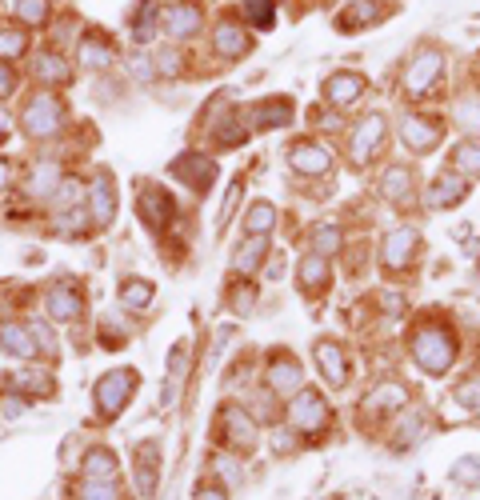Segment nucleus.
Masks as SVG:
<instances>
[{"label":"nucleus","instance_id":"nucleus-29","mask_svg":"<svg viewBox=\"0 0 480 500\" xmlns=\"http://www.w3.org/2000/svg\"><path fill=\"white\" fill-rule=\"evenodd\" d=\"M32 76H37L40 84H68L73 81V68H68L56 53H45V56L32 60Z\"/></svg>","mask_w":480,"mask_h":500},{"label":"nucleus","instance_id":"nucleus-53","mask_svg":"<svg viewBox=\"0 0 480 500\" xmlns=\"http://www.w3.org/2000/svg\"><path fill=\"white\" fill-rule=\"evenodd\" d=\"M133 73L141 76V81H152V76H157V65H152V56H136L133 60Z\"/></svg>","mask_w":480,"mask_h":500},{"label":"nucleus","instance_id":"nucleus-51","mask_svg":"<svg viewBox=\"0 0 480 500\" xmlns=\"http://www.w3.org/2000/svg\"><path fill=\"white\" fill-rule=\"evenodd\" d=\"M157 73L160 76H176L180 73V53L176 48H165V53L157 56Z\"/></svg>","mask_w":480,"mask_h":500},{"label":"nucleus","instance_id":"nucleus-6","mask_svg":"<svg viewBox=\"0 0 480 500\" xmlns=\"http://www.w3.org/2000/svg\"><path fill=\"white\" fill-rule=\"evenodd\" d=\"M288 425H293L296 433H316V428L329 425V404H324L313 389H300L293 396V404H288Z\"/></svg>","mask_w":480,"mask_h":500},{"label":"nucleus","instance_id":"nucleus-15","mask_svg":"<svg viewBox=\"0 0 480 500\" xmlns=\"http://www.w3.org/2000/svg\"><path fill=\"white\" fill-rule=\"evenodd\" d=\"M364 92H368V81L360 73H337V76H329V84H324V97H329L337 108L356 105Z\"/></svg>","mask_w":480,"mask_h":500},{"label":"nucleus","instance_id":"nucleus-14","mask_svg":"<svg viewBox=\"0 0 480 500\" xmlns=\"http://www.w3.org/2000/svg\"><path fill=\"white\" fill-rule=\"evenodd\" d=\"M384 133H389V125H384L381 112H368V116L360 120L356 133H353V160H356V165H360V160H368L376 149H381Z\"/></svg>","mask_w":480,"mask_h":500},{"label":"nucleus","instance_id":"nucleus-4","mask_svg":"<svg viewBox=\"0 0 480 500\" xmlns=\"http://www.w3.org/2000/svg\"><path fill=\"white\" fill-rule=\"evenodd\" d=\"M136 212H141V220L149 224L152 232H160L168 220L176 217V201L168 188L160 185H141V196H136Z\"/></svg>","mask_w":480,"mask_h":500},{"label":"nucleus","instance_id":"nucleus-25","mask_svg":"<svg viewBox=\"0 0 480 500\" xmlns=\"http://www.w3.org/2000/svg\"><path fill=\"white\" fill-rule=\"evenodd\" d=\"M76 56H81V65H89V68H105V65L116 60V48L108 45V40H100L97 32H89V37L76 45Z\"/></svg>","mask_w":480,"mask_h":500},{"label":"nucleus","instance_id":"nucleus-20","mask_svg":"<svg viewBox=\"0 0 480 500\" xmlns=\"http://www.w3.org/2000/svg\"><path fill=\"white\" fill-rule=\"evenodd\" d=\"M316 365H321L324 381H329L332 389H340V384L348 381V365H345V352H340V344H332V341L316 344Z\"/></svg>","mask_w":480,"mask_h":500},{"label":"nucleus","instance_id":"nucleus-8","mask_svg":"<svg viewBox=\"0 0 480 500\" xmlns=\"http://www.w3.org/2000/svg\"><path fill=\"white\" fill-rule=\"evenodd\" d=\"M168 172L180 180L184 188H193V193H209V185L217 180V160L201 157V152H184V157H176Z\"/></svg>","mask_w":480,"mask_h":500},{"label":"nucleus","instance_id":"nucleus-12","mask_svg":"<svg viewBox=\"0 0 480 500\" xmlns=\"http://www.w3.org/2000/svg\"><path fill=\"white\" fill-rule=\"evenodd\" d=\"M465 196H468V180L457 177V172H444V177H436L433 185H428L424 204L428 209H452V204H460Z\"/></svg>","mask_w":480,"mask_h":500},{"label":"nucleus","instance_id":"nucleus-3","mask_svg":"<svg viewBox=\"0 0 480 500\" xmlns=\"http://www.w3.org/2000/svg\"><path fill=\"white\" fill-rule=\"evenodd\" d=\"M133 392H136V368H116V373L100 376V384H97L100 417H120L124 404L133 401Z\"/></svg>","mask_w":480,"mask_h":500},{"label":"nucleus","instance_id":"nucleus-9","mask_svg":"<svg viewBox=\"0 0 480 500\" xmlns=\"http://www.w3.org/2000/svg\"><path fill=\"white\" fill-rule=\"evenodd\" d=\"M416 248H420V237H416V228H392L389 237H384V245H381V261H384V269H408V264L416 261Z\"/></svg>","mask_w":480,"mask_h":500},{"label":"nucleus","instance_id":"nucleus-2","mask_svg":"<svg viewBox=\"0 0 480 500\" xmlns=\"http://www.w3.org/2000/svg\"><path fill=\"white\" fill-rule=\"evenodd\" d=\"M21 125L32 141H48V136H56L60 128H64V105H60V97H53V92H37V97H29Z\"/></svg>","mask_w":480,"mask_h":500},{"label":"nucleus","instance_id":"nucleus-44","mask_svg":"<svg viewBox=\"0 0 480 500\" xmlns=\"http://www.w3.org/2000/svg\"><path fill=\"white\" fill-rule=\"evenodd\" d=\"M24 48H29V37H24L21 29H4L0 32V60H16V56H24Z\"/></svg>","mask_w":480,"mask_h":500},{"label":"nucleus","instance_id":"nucleus-37","mask_svg":"<svg viewBox=\"0 0 480 500\" xmlns=\"http://www.w3.org/2000/svg\"><path fill=\"white\" fill-rule=\"evenodd\" d=\"M452 165L465 172V177H480V141H460L452 149Z\"/></svg>","mask_w":480,"mask_h":500},{"label":"nucleus","instance_id":"nucleus-24","mask_svg":"<svg viewBox=\"0 0 480 500\" xmlns=\"http://www.w3.org/2000/svg\"><path fill=\"white\" fill-rule=\"evenodd\" d=\"M253 125L256 128H285V125H293V100H285V97L261 100V105L253 108Z\"/></svg>","mask_w":480,"mask_h":500},{"label":"nucleus","instance_id":"nucleus-54","mask_svg":"<svg viewBox=\"0 0 480 500\" xmlns=\"http://www.w3.org/2000/svg\"><path fill=\"white\" fill-rule=\"evenodd\" d=\"M184 360H188V344L180 341L176 349H173V357H168V368H173V373L180 376V373H184Z\"/></svg>","mask_w":480,"mask_h":500},{"label":"nucleus","instance_id":"nucleus-56","mask_svg":"<svg viewBox=\"0 0 480 500\" xmlns=\"http://www.w3.org/2000/svg\"><path fill=\"white\" fill-rule=\"evenodd\" d=\"M196 500H228V496H225V488H217V485H204L201 493H196Z\"/></svg>","mask_w":480,"mask_h":500},{"label":"nucleus","instance_id":"nucleus-48","mask_svg":"<svg viewBox=\"0 0 480 500\" xmlns=\"http://www.w3.org/2000/svg\"><path fill=\"white\" fill-rule=\"evenodd\" d=\"M457 401L465 404L468 412H480V381H465V384H460V389H457Z\"/></svg>","mask_w":480,"mask_h":500},{"label":"nucleus","instance_id":"nucleus-40","mask_svg":"<svg viewBox=\"0 0 480 500\" xmlns=\"http://www.w3.org/2000/svg\"><path fill=\"white\" fill-rule=\"evenodd\" d=\"M160 32V8H144L133 21V40L136 45H152V37Z\"/></svg>","mask_w":480,"mask_h":500},{"label":"nucleus","instance_id":"nucleus-55","mask_svg":"<svg viewBox=\"0 0 480 500\" xmlns=\"http://www.w3.org/2000/svg\"><path fill=\"white\" fill-rule=\"evenodd\" d=\"M220 144H244V128H217Z\"/></svg>","mask_w":480,"mask_h":500},{"label":"nucleus","instance_id":"nucleus-42","mask_svg":"<svg viewBox=\"0 0 480 500\" xmlns=\"http://www.w3.org/2000/svg\"><path fill=\"white\" fill-rule=\"evenodd\" d=\"M240 8H244V16H248L253 29H272V21H277L272 0H240Z\"/></svg>","mask_w":480,"mask_h":500},{"label":"nucleus","instance_id":"nucleus-57","mask_svg":"<svg viewBox=\"0 0 480 500\" xmlns=\"http://www.w3.org/2000/svg\"><path fill=\"white\" fill-rule=\"evenodd\" d=\"M8 133H13V120H8V112H4V108H0V141H4Z\"/></svg>","mask_w":480,"mask_h":500},{"label":"nucleus","instance_id":"nucleus-27","mask_svg":"<svg viewBox=\"0 0 480 500\" xmlns=\"http://www.w3.org/2000/svg\"><path fill=\"white\" fill-rule=\"evenodd\" d=\"M381 188H384V196H389L392 204H405L408 196H413V168H405V165H392L389 172H384Z\"/></svg>","mask_w":480,"mask_h":500},{"label":"nucleus","instance_id":"nucleus-35","mask_svg":"<svg viewBox=\"0 0 480 500\" xmlns=\"http://www.w3.org/2000/svg\"><path fill=\"white\" fill-rule=\"evenodd\" d=\"M264 253H269V240H264V237H248L244 245L236 248V269L240 272H253L256 264L264 261Z\"/></svg>","mask_w":480,"mask_h":500},{"label":"nucleus","instance_id":"nucleus-49","mask_svg":"<svg viewBox=\"0 0 480 500\" xmlns=\"http://www.w3.org/2000/svg\"><path fill=\"white\" fill-rule=\"evenodd\" d=\"M253 305H256V289H253V284H244V289L233 292V313L248 316V313H253Z\"/></svg>","mask_w":480,"mask_h":500},{"label":"nucleus","instance_id":"nucleus-52","mask_svg":"<svg viewBox=\"0 0 480 500\" xmlns=\"http://www.w3.org/2000/svg\"><path fill=\"white\" fill-rule=\"evenodd\" d=\"M13 92H16V68L0 60V100H4V97H13Z\"/></svg>","mask_w":480,"mask_h":500},{"label":"nucleus","instance_id":"nucleus-16","mask_svg":"<svg viewBox=\"0 0 480 500\" xmlns=\"http://www.w3.org/2000/svg\"><path fill=\"white\" fill-rule=\"evenodd\" d=\"M212 53H217L220 60H240L248 53L244 29H240L236 21H220L217 29H212Z\"/></svg>","mask_w":480,"mask_h":500},{"label":"nucleus","instance_id":"nucleus-7","mask_svg":"<svg viewBox=\"0 0 480 500\" xmlns=\"http://www.w3.org/2000/svg\"><path fill=\"white\" fill-rule=\"evenodd\" d=\"M441 73H444V56L436 53V48H424V53H416L413 65H408L405 92H408V97H428V89L441 81Z\"/></svg>","mask_w":480,"mask_h":500},{"label":"nucleus","instance_id":"nucleus-45","mask_svg":"<svg viewBox=\"0 0 480 500\" xmlns=\"http://www.w3.org/2000/svg\"><path fill=\"white\" fill-rule=\"evenodd\" d=\"M81 500H116V485L113 480H84Z\"/></svg>","mask_w":480,"mask_h":500},{"label":"nucleus","instance_id":"nucleus-34","mask_svg":"<svg viewBox=\"0 0 480 500\" xmlns=\"http://www.w3.org/2000/svg\"><path fill=\"white\" fill-rule=\"evenodd\" d=\"M152 300V284L141 280V277H128L124 284H120V305L124 308H149Z\"/></svg>","mask_w":480,"mask_h":500},{"label":"nucleus","instance_id":"nucleus-10","mask_svg":"<svg viewBox=\"0 0 480 500\" xmlns=\"http://www.w3.org/2000/svg\"><path fill=\"white\" fill-rule=\"evenodd\" d=\"M89 217L97 228L113 224V217H116V188H113V177H108V172H100L89 188Z\"/></svg>","mask_w":480,"mask_h":500},{"label":"nucleus","instance_id":"nucleus-39","mask_svg":"<svg viewBox=\"0 0 480 500\" xmlns=\"http://www.w3.org/2000/svg\"><path fill=\"white\" fill-rule=\"evenodd\" d=\"M89 209H81V204H76V209H68L64 217H60L53 228H56V237H84V232H89Z\"/></svg>","mask_w":480,"mask_h":500},{"label":"nucleus","instance_id":"nucleus-17","mask_svg":"<svg viewBox=\"0 0 480 500\" xmlns=\"http://www.w3.org/2000/svg\"><path fill=\"white\" fill-rule=\"evenodd\" d=\"M300 384H304V373H300V365L293 357H285V352H280V357L269 360V389L272 392H280V396L293 392L296 396Z\"/></svg>","mask_w":480,"mask_h":500},{"label":"nucleus","instance_id":"nucleus-23","mask_svg":"<svg viewBox=\"0 0 480 500\" xmlns=\"http://www.w3.org/2000/svg\"><path fill=\"white\" fill-rule=\"evenodd\" d=\"M405 401H408L405 384L384 381V384H376V389L364 396V412H400V404Z\"/></svg>","mask_w":480,"mask_h":500},{"label":"nucleus","instance_id":"nucleus-18","mask_svg":"<svg viewBox=\"0 0 480 500\" xmlns=\"http://www.w3.org/2000/svg\"><path fill=\"white\" fill-rule=\"evenodd\" d=\"M45 308H48L53 321H76L81 308H84V300H81V292H76L73 284H53L48 297H45Z\"/></svg>","mask_w":480,"mask_h":500},{"label":"nucleus","instance_id":"nucleus-28","mask_svg":"<svg viewBox=\"0 0 480 500\" xmlns=\"http://www.w3.org/2000/svg\"><path fill=\"white\" fill-rule=\"evenodd\" d=\"M81 477L84 480H113L116 477V456L108 448H92L81 461Z\"/></svg>","mask_w":480,"mask_h":500},{"label":"nucleus","instance_id":"nucleus-38","mask_svg":"<svg viewBox=\"0 0 480 500\" xmlns=\"http://www.w3.org/2000/svg\"><path fill=\"white\" fill-rule=\"evenodd\" d=\"M457 125L465 133H480V92H465L457 100Z\"/></svg>","mask_w":480,"mask_h":500},{"label":"nucleus","instance_id":"nucleus-47","mask_svg":"<svg viewBox=\"0 0 480 500\" xmlns=\"http://www.w3.org/2000/svg\"><path fill=\"white\" fill-rule=\"evenodd\" d=\"M29 332H32V341H37V349H40V352H56V332L48 329L45 321H32V324H29Z\"/></svg>","mask_w":480,"mask_h":500},{"label":"nucleus","instance_id":"nucleus-46","mask_svg":"<svg viewBox=\"0 0 480 500\" xmlns=\"http://www.w3.org/2000/svg\"><path fill=\"white\" fill-rule=\"evenodd\" d=\"M452 477L460 485H480V456H465V461L452 464Z\"/></svg>","mask_w":480,"mask_h":500},{"label":"nucleus","instance_id":"nucleus-41","mask_svg":"<svg viewBox=\"0 0 480 500\" xmlns=\"http://www.w3.org/2000/svg\"><path fill=\"white\" fill-rule=\"evenodd\" d=\"M337 248H340V228H337V224H316V228H313V253L329 261Z\"/></svg>","mask_w":480,"mask_h":500},{"label":"nucleus","instance_id":"nucleus-30","mask_svg":"<svg viewBox=\"0 0 480 500\" xmlns=\"http://www.w3.org/2000/svg\"><path fill=\"white\" fill-rule=\"evenodd\" d=\"M60 185V165L56 160H37L29 172V193L32 196H53Z\"/></svg>","mask_w":480,"mask_h":500},{"label":"nucleus","instance_id":"nucleus-22","mask_svg":"<svg viewBox=\"0 0 480 500\" xmlns=\"http://www.w3.org/2000/svg\"><path fill=\"white\" fill-rule=\"evenodd\" d=\"M225 444L228 448H253L256 444V425L244 409H228L225 412Z\"/></svg>","mask_w":480,"mask_h":500},{"label":"nucleus","instance_id":"nucleus-43","mask_svg":"<svg viewBox=\"0 0 480 500\" xmlns=\"http://www.w3.org/2000/svg\"><path fill=\"white\" fill-rule=\"evenodd\" d=\"M81 180H60L56 185V193H53V209L56 212H68V209H76V204L84 201V193H81Z\"/></svg>","mask_w":480,"mask_h":500},{"label":"nucleus","instance_id":"nucleus-5","mask_svg":"<svg viewBox=\"0 0 480 500\" xmlns=\"http://www.w3.org/2000/svg\"><path fill=\"white\" fill-rule=\"evenodd\" d=\"M201 24H204V8L196 4V0H176V4L160 8V29H165L168 37H176V40L196 37Z\"/></svg>","mask_w":480,"mask_h":500},{"label":"nucleus","instance_id":"nucleus-19","mask_svg":"<svg viewBox=\"0 0 480 500\" xmlns=\"http://www.w3.org/2000/svg\"><path fill=\"white\" fill-rule=\"evenodd\" d=\"M0 352H8V357H21V360H32L40 349H37V341H32V332L24 329V324L0 321Z\"/></svg>","mask_w":480,"mask_h":500},{"label":"nucleus","instance_id":"nucleus-26","mask_svg":"<svg viewBox=\"0 0 480 500\" xmlns=\"http://www.w3.org/2000/svg\"><path fill=\"white\" fill-rule=\"evenodd\" d=\"M13 389L21 396H53L56 384L48 373H37V368H16L13 373Z\"/></svg>","mask_w":480,"mask_h":500},{"label":"nucleus","instance_id":"nucleus-21","mask_svg":"<svg viewBox=\"0 0 480 500\" xmlns=\"http://www.w3.org/2000/svg\"><path fill=\"white\" fill-rule=\"evenodd\" d=\"M389 16V8L384 4H376V0H353V4L340 13V32H356V29H364V24H376V21H384Z\"/></svg>","mask_w":480,"mask_h":500},{"label":"nucleus","instance_id":"nucleus-13","mask_svg":"<svg viewBox=\"0 0 480 500\" xmlns=\"http://www.w3.org/2000/svg\"><path fill=\"white\" fill-rule=\"evenodd\" d=\"M441 133L444 128L436 125V120H428V116H405L400 120V141H405L413 152L436 149V144H441Z\"/></svg>","mask_w":480,"mask_h":500},{"label":"nucleus","instance_id":"nucleus-32","mask_svg":"<svg viewBox=\"0 0 480 500\" xmlns=\"http://www.w3.org/2000/svg\"><path fill=\"white\" fill-rule=\"evenodd\" d=\"M136 485H141L144 496L157 493V444H149V448L136 453Z\"/></svg>","mask_w":480,"mask_h":500},{"label":"nucleus","instance_id":"nucleus-31","mask_svg":"<svg viewBox=\"0 0 480 500\" xmlns=\"http://www.w3.org/2000/svg\"><path fill=\"white\" fill-rule=\"evenodd\" d=\"M272 224H277V209H272L269 201H256L253 209L244 212V232L248 237H269Z\"/></svg>","mask_w":480,"mask_h":500},{"label":"nucleus","instance_id":"nucleus-33","mask_svg":"<svg viewBox=\"0 0 480 500\" xmlns=\"http://www.w3.org/2000/svg\"><path fill=\"white\" fill-rule=\"evenodd\" d=\"M324 284H329V261L324 256H304L300 261V289H308V292H321Z\"/></svg>","mask_w":480,"mask_h":500},{"label":"nucleus","instance_id":"nucleus-1","mask_svg":"<svg viewBox=\"0 0 480 500\" xmlns=\"http://www.w3.org/2000/svg\"><path fill=\"white\" fill-rule=\"evenodd\" d=\"M413 360L433 376L449 373L452 360H457V341H452V332L444 329V324H428V329H420L413 336Z\"/></svg>","mask_w":480,"mask_h":500},{"label":"nucleus","instance_id":"nucleus-58","mask_svg":"<svg viewBox=\"0 0 480 500\" xmlns=\"http://www.w3.org/2000/svg\"><path fill=\"white\" fill-rule=\"evenodd\" d=\"M8 185V160H0V188Z\"/></svg>","mask_w":480,"mask_h":500},{"label":"nucleus","instance_id":"nucleus-36","mask_svg":"<svg viewBox=\"0 0 480 500\" xmlns=\"http://www.w3.org/2000/svg\"><path fill=\"white\" fill-rule=\"evenodd\" d=\"M13 8H16V21L29 24V29L48 24V0H13Z\"/></svg>","mask_w":480,"mask_h":500},{"label":"nucleus","instance_id":"nucleus-11","mask_svg":"<svg viewBox=\"0 0 480 500\" xmlns=\"http://www.w3.org/2000/svg\"><path fill=\"white\" fill-rule=\"evenodd\" d=\"M288 165L296 172H304V177H324V172L332 168V157L324 144H313V141H296L293 149H288Z\"/></svg>","mask_w":480,"mask_h":500},{"label":"nucleus","instance_id":"nucleus-50","mask_svg":"<svg viewBox=\"0 0 480 500\" xmlns=\"http://www.w3.org/2000/svg\"><path fill=\"white\" fill-rule=\"evenodd\" d=\"M0 412H4L8 420H13V417H24V412H29V396H13V392L0 396Z\"/></svg>","mask_w":480,"mask_h":500}]
</instances>
